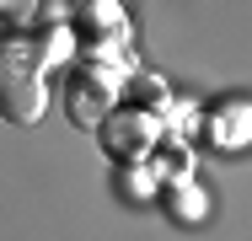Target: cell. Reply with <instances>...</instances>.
Segmentation results:
<instances>
[{"mask_svg":"<svg viewBox=\"0 0 252 241\" xmlns=\"http://www.w3.org/2000/svg\"><path fill=\"white\" fill-rule=\"evenodd\" d=\"M64 102H70V118H75L81 129H92V123H102V113H107V102H113V81H107L102 70H92V75L81 70V75L70 81V96H64Z\"/></svg>","mask_w":252,"mask_h":241,"instance_id":"obj_3","label":"cell"},{"mask_svg":"<svg viewBox=\"0 0 252 241\" xmlns=\"http://www.w3.org/2000/svg\"><path fill=\"white\" fill-rule=\"evenodd\" d=\"M97 134H102V150L107 155H118V161H145V150H151L156 140V123H151V113H129V107H107L102 113V123H97Z\"/></svg>","mask_w":252,"mask_h":241,"instance_id":"obj_2","label":"cell"},{"mask_svg":"<svg viewBox=\"0 0 252 241\" xmlns=\"http://www.w3.org/2000/svg\"><path fill=\"white\" fill-rule=\"evenodd\" d=\"M0 107L11 123H38L49 107L43 59L27 38H0Z\"/></svg>","mask_w":252,"mask_h":241,"instance_id":"obj_1","label":"cell"}]
</instances>
